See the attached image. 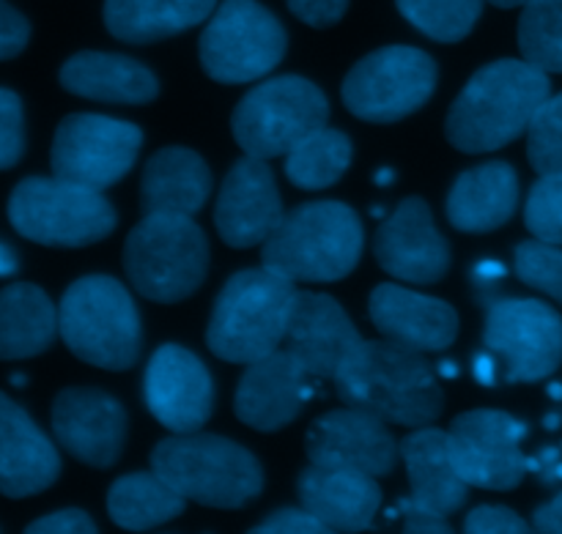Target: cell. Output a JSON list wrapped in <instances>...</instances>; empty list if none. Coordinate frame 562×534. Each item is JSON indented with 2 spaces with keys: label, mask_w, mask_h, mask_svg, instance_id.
<instances>
[{
  "label": "cell",
  "mask_w": 562,
  "mask_h": 534,
  "mask_svg": "<svg viewBox=\"0 0 562 534\" xmlns=\"http://www.w3.org/2000/svg\"><path fill=\"white\" fill-rule=\"evenodd\" d=\"M217 0H104V25L126 44L179 36L214 14Z\"/></svg>",
  "instance_id": "obj_29"
},
{
  "label": "cell",
  "mask_w": 562,
  "mask_h": 534,
  "mask_svg": "<svg viewBox=\"0 0 562 534\" xmlns=\"http://www.w3.org/2000/svg\"><path fill=\"white\" fill-rule=\"evenodd\" d=\"M16 266H20V263H16L14 250L5 245H0V277H9V274H14Z\"/></svg>",
  "instance_id": "obj_47"
},
{
  "label": "cell",
  "mask_w": 562,
  "mask_h": 534,
  "mask_svg": "<svg viewBox=\"0 0 562 534\" xmlns=\"http://www.w3.org/2000/svg\"><path fill=\"white\" fill-rule=\"evenodd\" d=\"M519 49L527 64L562 75V0H532L519 20Z\"/></svg>",
  "instance_id": "obj_33"
},
{
  "label": "cell",
  "mask_w": 562,
  "mask_h": 534,
  "mask_svg": "<svg viewBox=\"0 0 562 534\" xmlns=\"http://www.w3.org/2000/svg\"><path fill=\"white\" fill-rule=\"evenodd\" d=\"M398 515H401V521H404L406 532H415V534H448L450 532V524L445 515L423 508V504H417L412 497L401 499Z\"/></svg>",
  "instance_id": "obj_44"
},
{
  "label": "cell",
  "mask_w": 562,
  "mask_h": 534,
  "mask_svg": "<svg viewBox=\"0 0 562 534\" xmlns=\"http://www.w3.org/2000/svg\"><path fill=\"white\" fill-rule=\"evenodd\" d=\"M143 146V132L108 115L75 113L60 121L53 140V175L91 190H108L124 179Z\"/></svg>",
  "instance_id": "obj_13"
},
{
  "label": "cell",
  "mask_w": 562,
  "mask_h": 534,
  "mask_svg": "<svg viewBox=\"0 0 562 534\" xmlns=\"http://www.w3.org/2000/svg\"><path fill=\"white\" fill-rule=\"evenodd\" d=\"M285 27L258 0H223L201 36V64L212 80L239 86L267 77L283 60Z\"/></svg>",
  "instance_id": "obj_10"
},
{
  "label": "cell",
  "mask_w": 562,
  "mask_h": 534,
  "mask_svg": "<svg viewBox=\"0 0 562 534\" xmlns=\"http://www.w3.org/2000/svg\"><path fill=\"white\" fill-rule=\"evenodd\" d=\"M395 179V173L390 168H384V170H379V175H376V181L379 184H390V181Z\"/></svg>",
  "instance_id": "obj_50"
},
{
  "label": "cell",
  "mask_w": 562,
  "mask_h": 534,
  "mask_svg": "<svg viewBox=\"0 0 562 534\" xmlns=\"http://www.w3.org/2000/svg\"><path fill=\"white\" fill-rule=\"evenodd\" d=\"M60 86L93 102L146 104L159 93V82L148 66L126 55L77 53L60 66Z\"/></svg>",
  "instance_id": "obj_27"
},
{
  "label": "cell",
  "mask_w": 562,
  "mask_h": 534,
  "mask_svg": "<svg viewBox=\"0 0 562 534\" xmlns=\"http://www.w3.org/2000/svg\"><path fill=\"white\" fill-rule=\"evenodd\" d=\"M488 3L497 5V9H516V5H527L532 0H488Z\"/></svg>",
  "instance_id": "obj_48"
},
{
  "label": "cell",
  "mask_w": 562,
  "mask_h": 534,
  "mask_svg": "<svg viewBox=\"0 0 562 534\" xmlns=\"http://www.w3.org/2000/svg\"><path fill=\"white\" fill-rule=\"evenodd\" d=\"M300 502L327 532H362L382 508V488L371 475L311 464L300 475Z\"/></svg>",
  "instance_id": "obj_24"
},
{
  "label": "cell",
  "mask_w": 562,
  "mask_h": 534,
  "mask_svg": "<svg viewBox=\"0 0 562 534\" xmlns=\"http://www.w3.org/2000/svg\"><path fill=\"white\" fill-rule=\"evenodd\" d=\"M552 96L549 75L525 58H503L472 75L450 107L445 135L459 151L483 154L508 146L530 129L532 115Z\"/></svg>",
  "instance_id": "obj_2"
},
{
  "label": "cell",
  "mask_w": 562,
  "mask_h": 534,
  "mask_svg": "<svg viewBox=\"0 0 562 534\" xmlns=\"http://www.w3.org/2000/svg\"><path fill=\"white\" fill-rule=\"evenodd\" d=\"M406 22L434 42H461L483 14V0H395Z\"/></svg>",
  "instance_id": "obj_34"
},
{
  "label": "cell",
  "mask_w": 562,
  "mask_h": 534,
  "mask_svg": "<svg viewBox=\"0 0 562 534\" xmlns=\"http://www.w3.org/2000/svg\"><path fill=\"white\" fill-rule=\"evenodd\" d=\"M398 447L409 475L412 499L445 519L459 513L470 497V486L456 469L448 431L431 425L415 428V433H409Z\"/></svg>",
  "instance_id": "obj_25"
},
{
  "label": "cell",
  "mask_w": 562,
  "mask_h": 534,
  "mask_svg": "<svg viewBox=\"0 0 562 534\" xmlns=\"http://www.w3.org/2000/svg\"><path fill=\"white\" fill-rule=\"evenodd\" d=\"M25 151V118L22 102L14 91L0 88V170H9L20 162Z\"/></svg>",
  "instance_id": "obj_38"
},
{
  "label": "cell",
  "mask_w": 562,
  "mask_h": 534,
  "mask_svg": "<svg viewBox=\"0 0 562 534\" xmlns=\"http://www.w3.org/2000/svg\"><path fill=\"white\" fill-rule=\"evenodd\" d=\"M527 425L497 409L464 411L450 422L448 442L453 464L467 486L486 491H510L525 480L527 458L521 442Z\"/></svg>",
  "instance_id": "obj_14"
},
{
  "label": "cell",
  "mask_w": 562,
  "mask_h": 534,
  "mask_svg": "<svg viewBox=\"0 0 562 534\" xmlns=\"http://www.w3.org/2000/svg\"><path fill=\"white\" fill-rule=\"evenodd\" d=\"M437 91V64L417 47H382L366 55L344 80V104L371 124H395L417 113Z\"/></svg>",
  "instance_id": "obj_11"
},
{
  "label": "cell",
  "mask_w": 562,
  "mask_h": 534,
  "mask_svg": "<svg viewBox=\"0 0 562 534\" xmlns=\"http://www.w3.org/2000/svg\"><path fill=\"white\" fill-rule=\"evenodd\" d=\"M31 534H93L97 524L91 521V515L82 513V510H58V513H49L44 519L33 521L27 526Z\"/></svg>",
  "instance_id": "obj_43"
},
{
  "label": "cell",
  "mask_w": 562,
  "mask_h": 534,
  "mask_svg": "<svg viewBox=\"0 0 562 534\" xmlns=\"http://www.w3.org/2000/svg\"><path fill=\"white\" fill-rule=\"evenodd\" d=\"M519 206V175L508 162H486L456 179L448 195V219L461 234H492Z\"/></svg>",
  "instance_id": "obj_26"
},
{
  "label": "cell",
  "mask_w": 562,
  "mask_h": 534,
  "mask_svg": "<svg viewBox=\"0 0 562 534\" xmlns=\"http://www.w3.org/2000/svg\"><path fill=\"white\" fill-rule=\"evenodd\" d=\"M527 157L538 175L562 173V93L549 96L527 129Z\"/></svg>",
  "instance_id": "obj_35"
},
{
  "label": "cell",
  "mask_w": 562,
  "mask_h": 534,
  "mask_svg": "<svg viewBox=\"0 0 562 534\" xmlns=\"http://www.w3.org/2000/svg\"><path fill=\"white\" fill-rule=\"evenodd\" d=\"M505 384H536L562 365V318L541 299H494L483 329Z\"/></svg>",
  "instance_id": "obj_12"
},
{
  "label": "cell",
  "mask_w": 562,
  "mask_h": 534,
  "mask_svg": "<svg viewBox=\"0 0 562 534\" xmlns=\"http://www.w3.org/2000/svg\"><path fill=\"white\" fill-rule=\"evenodd\" d=\"M285 3H289L291 14L313 27L335 25L344 20L346 9H349V0H285Z\"/></svg>",
  "instance_id": "obj_42"
},
{
  "label": "cell",
  "mask_w": 562,
  "mask_h": 534,
  "mask_svg": "<svg viewBox=\"0 0 562 534\" xmlns=\"http://www.w3.org/2000/svg\"><path fill=\"white\" fill-rule=\"evenodd\" d=\"M283 201L267 159L247 154L234 164L214 203V225L220 239L236 250L263 245L283 223Z\"/></svg>",
  "instance_id": "obj_17"
},
{
  "label": "cell",
  "mask_w": 562,
  "mask_h": 534,
  "mask_svg": "<svg viewBox=\"0 0 562 534\" xmlns=\"http://www.w3.org/2000/svg\"><path fill=\"white\" fill-rule=\"evenodd\" d=\"M58 334V310L38 285L11 283L0 291V360H31Z\"/></svg>",
  "instance_id": "obj_30"
},
{
  "label": "cell",
  "mask_w": 562,
  "mask_h": 534,
  "mask_svg": "<svg viewBox=\"0 0 562 534\" xmlns=\"http://www.w3.org/2000/svg\"><path fill=\"white\" fill-rule=\"evenodd\" d=\"M124 269L146 299L159 305L187 299L206 280V234L184 214H146L126 236Z\"/></svg>",
  "instance_id": "obj_7"
},
{
  "label": "cell",
  "mask_w": 562,
  "mask_h": 534,
  "mask_svg": "<svg viewBox=\"0 0 562 534\" xmlns=\"http://www.w3.org/2000/svg\"><path fill=\"white\" fill-rule=\"evenodd\" d=\"M9 219L16 234L47 247L97 245L119 223L102 192L58 175L20 181L9 197Z\"/></svg>",
  "instance_id": "obj_8"
},
{
  "label": "cell",
  "mask_w": 562,
  "mask_h": 534,
  "mask_svg": "<svg viewBox=\"0 0 562 534\" xmlns=\"http://www.w3.org/2000/svg\"><path fill=\"white\" fill-rule=\"evenodd\" d=\"M368 313L384 338L420 354L450 349L459 334V313L448 302L415 294L393 283L373 288Z\"/></svg>",
  "instance_id": "obj_22"
},
{
  "label": "cell",
  "mask_w": 562,
  "mask_h": 534,
  "mask_svg": "<svg viewBox=\"0 0 562 534\" xmlns=\"http://www.w3.org/2000/svg\"><path fill=\"white\" fill-rule=\"evenodd\" d=\"M146 406L173 433L201 431L214 409V384L206 365L184 345H159L146 367Z\"/></svg>",
  "instance_id": "obj_16"
},
{
  "label": "cell",
  "mask_w": 562,
  "mask_h": 534,
  "mask_svg": "<svg viewBox=\"0 0 562 534\" xmlns=\"http://www.w3.org/2000/svg\"><path fill=\"white\" fill-rule=\"evenodd\" d=\"M497 373H499V362H497V356L492 354V351H488V354L475 356L477 382L486 384V387H494V384H497Z\"/></svg>",
  "instance_id": "obj_46"
},
{
  "label": "cell",
  "mask_w": 562,
  "mask_h": 534,
  "mask_svg": "<svg viewBox=\"0 0 562 534\" xmlns=\"http://www.w3.org/2000/svg\"><path fill=\"white\" fill-rule=\"evenodd\" d=\"M187 499L157 471H132L108 491V513L121 530L146 532L184 513Z\"/></svg>",
  "instance_id": "obj_31"
},
{
  "label": "cell",
  "mask_w": 562,
  "mask_h": 534,
  "mask_svg": "<svg viewBox=\"0 0 562 534\" xmlns=\"http://www.w3.org/2000/svg\"><path fill=\"white\" fill-rule=\"evenodd\" d=\"M316 378L285 349L250 362L236 387V417L261 433L280 431L296 420L313 395Z\"/></svg>",
  "instance_id": "obj_21"
},
{
  "label": "cell",
  "mask_w": 562,
  "mask_h": 534,
  "mask_svg": "<svg viewBox=\"0 0 562 534\" xmlns=\"http://www.w3.org/2000/svg\"><path fill=\"white\" fill-rule=\"evenodd\" d=\"M373 255L393 277L431 285L448 274L450 245L437 230L423 197H406L373 236Z\"/></svg>",
  "instance_id": "obj_19"
},
{
  "label": "cell",
  "mask_w": 562,
  "mask_h": 534,
  "mask_svg": "<svg viewBox=\"0 0 562 534\" xmlns=\"http://www.w3.org/2000/svg\"><path fill=\"white\" fill-rule=\"evenodd\" d=\"M126 411L113 395L93 387H71L53 404V433L71 458L108 469L126 442Z\"/></svg>",
  "instance_id": "obj_18"
},
{
  "label": "cell",
  "mask_w": 562,
  "mask_h": 534,
  "mask_svg": "<svg viewBox=\"0 0 562 534\" xmlns=\"http://www.w3.org/2000/svg\"><path fill=\"white\" fill-rule=\"evenodd\" d=\"M307 458L316 466L384 477L398 464L401 447L382 417L366 409L327 411L307 431Z\"/></svg>",
  "instance_id": "obj_15"
},
{
  "label": "cell",
  "mask_w": 562,
  "mask_h": 534,
  "mask_svg": "<svg viewBox=\"0 0 562 534\" xmlns=\"http://www.w3.org/2000/svg\"><path fill=\"white\" fill-rule=\"evenodd\" d=\"M209 192H212V170L203 162L201 154L170 146L146 162L140 181V206L146 214L192 217L209 201Z\"/></svg>",
  "instance_id": "obj_28"
},
{
  "label": "cell",
  "mask_w": 562,
  "mask_h": 534,
  "mask_svg": "<svg viewBox=\"0 0 562 534\" xmlns=\"http://www.w3.org/2000/svg\"><path fill=\"white\" fill-rule=\"evenodd\" d=\"M296 288L272 269L236 272L214 302L206 343L214 356L250 365L283 345Z\"/></svg>",
  "instance_id": "obj_4"
},
{
  "label": "cell",
  "mask_w": 562,
  "mask_h": 534,
  "mask_svg": "<svg viewBox=\"0 0 562 534\" xmlns=\"http://www.w3.org/2000/svg\"><path fill=\"white\" fill-rule=\"evenodd\" d=\"M525 223L536 239L562 247V173L541 175L527 195Z\"/></svg>",
  "instance_id": "obj_37"
},
{
  "label": "cell",
  "mask_w": 562,
  "mask_h": 534,
  "mask_svg": "<svg viewBox=\"0 0 562 534\" xmlns=\"http://www.w3.org/2000/svg\"><path fill=\"white\" fill-rule=\"evenodd\" d=\"M252 532H263V534H322L324 530L322 521L316 519L313 513H307L305 508H285L278 510V513L269 515L263 524H258Z\"/></svg>",
  "instance_id": "obj_41"
},
{
  "label": "cell",
  "mask_w": 562,
  "mask_h": 534,
  "mask_svg": "<svg viewBox=\"0 0 562 534\" xmlns=\"http://www.w3.org/2000/svg\"><path fill=\"white\" fill-rule=\"evenodd\" d=\"M560 422H562V414H560V417H558V414H549V417H547V428H558Z\"/></svg>",
  "instance_id": "obj_51"
},
{
  "label": "cell",
  "mask_w": 562,
  "mask_h": 534,
  "mask_svg": "<svg viewBox=\"0 0 562 534\" xmlns=\"http://www.w3.org/2000/svg\"><path fill=\"white\" fill-rule=\"evenodd\" d=\"M329 102L322 88L296 75L263 80L234 110L231 129L245 154L285 157L311 132L327 126Z\"/></svg>",
  "instance_id": "obj_9"
},
{
  "label": "cell",
  "mask_w": 562,
  "mask_h": 534,
  "mask_svg": "<svg viewBox=\"0 0 562 534\" xmlns=\"http://www.w3.org/2000/svg\"><path fill=\"white\" fill-rule=\"evenodd\" d=\"M60 475L55 444L38 431L25 409L0 393V493L25 499L42 493Z\"/></svg>",
  "instance_id": "obj_23"
},
{
  "label": "cell",
  "mask_w": 562,
  "mask_h": 534,
  "mask_svg": "<svg viewBox=\"0 0 562 534\" xmlns=\"http://www.w3.org/2000/svg\"><path fill=\"white\" fill-rule=\"evenodd\" d=\"M362 223L346 203L316 201L285 212L263 241V266L291 283H338L360 263Z\"/></svg>",
  "instance_id": "obj_3"
},
{
  "label": "cell",
  "mask_w": 562,
  "mask_h": 534,
  "mask_svg": "<svg viewBox=\"0 0 562 534\" xmlns=\"http://www.w3.org/2000/svg\"><path fill=\"white\" fill-rule=\"evenodd\" d=\"M360 343V332L333 296L296 291L289 329L280 349L289 351L313 378L335 382L340 367Z\"/></svg>",
  "instance_id": "obj_20"
},
{
  "label": "cell",
  "mask_w": 562,
  "mask_h": 534,
  "mask_svg": "<svg viewBox=\"0 0 562 534\" xmlns=\"http://www.w3.org/2000/svg\"><path fill=\"white\" fill-rule=\"evenodd\" d=\"M58 332L77 360L104 371H126L140 356V313L130 291L104 274L80 277L66 288Z\"/></svg>",
  "instance_id": "obj_6"
},
{
  "label": "cell",
  "mask_w": 562,
  "mask_h": 534,
  "mask_svg": "<svg viewBox=\"0 0 562 534\" xmlns=\"http://www.w3.org/2000/svg\"><path fill=\"white\" fill-rule=\"evenodd\" d=\"M27 38H31V22L14 5L0 0V60L16 58L27 47Z\"/></svg>",
  "instance_id": "obj_40"
},
{
  "label": "cell",
  "mask_w": 562,
  "mask_h": 534,
  "mask_svg": "<svg viewBox=\"0 0 562 534\" xmlns=\"http://www.w3.org/2000/svg\"><path fill=\"white\" fill-rule=\"evenodd\" d=\"M351 164V140L340 129L311 132L285 154V175L300 190H327Z\"/></svg>",
  "instance_id": "obj_32"
},
{
  "label": "cell",
  "mask_w": 562,
  "mask_h": 534,
  "mask_svg": "<svg viewBox=\"0 0 562 534\" xmlns=\"http://www.w3.org/2000/svg\"><path fill=\"white\" fill-rule=\"evenodd\" d=\"M426 356L393 340H362L335 376L346 406L382 417L387 425L426 428L439 420L445 393Z\"/></svg>",
  "instance_id": "obj_1"
},
{
  "label": "cell",
  "mask_w": 562,
  "mask_h": 534,
  "mask_svg": "<svg viewBox=\"0 0 562 534\" xmlns=\"http://www.w3.org/2000/svg\"><path fill=\"white\" fill-rule=\"evenodd\" d=\"M532 526L543 534H562V491L536 510Z\"/></svg>",
  "instance_id": "obj_45"
},
{
  "label": "cell",
  "mask_w": 562,
  "mask_h": 534,
  "mask_svg": "<svg viewBox=\"0 0 562 534\" xmlns=\"http://www.w3.org/2000/svg\"><path fill=\"white\" fill-rule=\"evenodd\" d=\"M151 469L203 508H245L263 488L256 455L214 433L192 431L162 439L151 453Z\"/></svg>",
  "instance_id": "obj_5"
},
{
  "label": "cell",
  "mask_w": 562,
  "mask_h": 534,
  "mask_svg": "<svg viewBox=\"0 0 562 534\" xmlns=\"http://www.w3.org/2000/svg\"><path fill=\"white\" fill-rule=\"evenodd\" d=\"M464 530L470 534H525L530 532V526L514 510L497 508V504H483V508H475L467 515Z\"/></svg>",
  "instance_id": "obj_39"
},
{
  "label": "cell",
  "mask_w": 562,
  "mask_h": 534,
  "mask_svg": "<svg viewBox=\"0 0 562 534\" xmlns=\"http://www.w3.org/2000/svg\"><path fill=\"white\" fill-rule=\"evenodd\" d=\"M439 376H448V378H456L459 376V367H456V362H442V365L437 367Z\"/></svg>",
  "instance_id": "obj_49"
},
{
  "label": "cell",
  "mask_w": 562,
  "mask_h": 534,
  "mask_svg": "<svg viewBox=\"0 0 562 534\" xmlns=\"http://www.w3.org/2000/svg\"><path fill=\"white\" fill-rule=\"evenodd\" d=\"M516 277L530 288L552 296L562 307V250L560 245L532 239L516 247Z\"/></svg>",
  "instance_id": "obj_36"
}]
</instances>
